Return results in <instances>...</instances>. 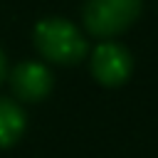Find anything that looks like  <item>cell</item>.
Instances as JSON below:
<instances>
[{"label": "cell", "instance_id": "obj_1", "mask_svg": "<svg viewBox=\"0 0 158 158\" xmlns=\"http://www.w3.org/2000/svg\"><path fill=\"white\" fill-rule=\"evenodd\" d=\"M35 47L54 64H79L89 54L84 35L62 17H44L35 25Z\"/></svg>", "mask_w": 158, "mask_h": 158}, {"label": "cell", "instance_id": "obj_2", "mask_svg": "<svg viewBox=\"0 0 158 158\" xmlns=\"http://www.w3.org/2000/svg\"><path fill=\"white\" fill-rule=\"evenodd\" d=\"M143 0H86L84 27L94 37H114L128 30L141 15Z\"/></svg>", "mask_w": 158, "mask_h": 158}, {"label": "cell", "instance_id": "obj_3", "mask_svg": "<svg viewBox=\"0 0 158 158\" xmlns=\"http://www.w3.org/2000/svg\"><path fill=\"white\" fill-rule=\"evenodd\" d=\"M91 74L101 86L116 89L121 84L128 81L131 72H133V59L128 54L126 47L116 44V42H104L91 52Z\"/></svg>", "mask_w": 158, "mask_h": 158}, {"label": "cell", "instance_id": "obj_4", "mask_svg": "<svg viewBox=\"0 0 158 158\" xmlns=\"http://www.w3.org/2000/svg\"><path fill=\"white\" fill-rule=\"evenodd\" d=\"M10 84L17 99L22 101H42L52 91V72L40 62H22L10 72Z\"/></svg>", "mask_w": 158, "mask_h": 158}, {"label": "cell", "instance_id": "obj_5", "mask_svg": "<svg viewBox=\"0 0 158 158\" xmlns=\"http://www.w3.org/2000/svg\"><path fill=\"white\" fill-rule=\"evenodd\" d=\"M27 128V116L22 106L7 96H0V148H10L20 141Z\"/></svg>", "mask_w": 158, "mask_h": 158}, {"label": "cell", "instance_id": "obj_6", "mask_svg": "<svg viewBox=\"0 0 158 158\" xmlns=\"http://www.w3.org/2000/svg\"><path fill=\"white\" fill-rule=\"evenodd\" d=\"M7 74H10V67H7V57H5V52L0 49V84L7 79Z\"/></svg>", "mask_w": 158, "mask_h": 158}]
</instances>
